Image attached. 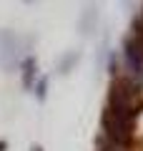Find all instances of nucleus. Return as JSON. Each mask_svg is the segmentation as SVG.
Masks as SVG:
<instances>
[{"instance_id":"obj_3","label":"nucleus","mask_w":143,"mask_h":151,"mask_svg":"<svg viewBox=\"0 0 143 151\" xmlns=\"http://www.w3.org/2000/svg\"><path fill=\"white\" fill-rule=\"evenodd\" d=\"M33 81H35V58L30 55V58L23 63V86L30 88V86H33Z\"/></svg>"},{"instance_id":"obj_7","label":"nucleus","mask_w":143,"mask_h":151,"mask_svg":"<svg viewBox=\"0 0 143 151\" xmlns=\"http://www.w3.org/2000/svg\"><path fill=\"white\" fill-rule=\"evenodd\" d=\"M8 149V144H5V141H0V151H5Z\"/></svg>"},{"instance_id":"obj_6","label":"nucleus","mask_w":143,"mask_h":151,"mask_svg":"<svg viewBox=\"0 0 143 151\" xmlns=\"http://www.w3.org/2000/svg\"><path fill=\"white\" fill-rule=\"evenodd\" d=\"M45 88H48V78H40V81H38V98H45Z\"/></svg>"},{"instance_id":"obj_4","label":"nucleus","mask_w":143,"mask_h":151,"mask_svg":"<svg viewBox=\"0 0 143 151\" xmlns=\"http://www.w3.org/2000/svg\"><path fill=\"white\" fill-rule=\"evenodd\" d=\"M78 58H80L78 53H70V58H68V55H65V58L60 60V73H65V70H68V68H73V65H75V60H78Z\"/></svg>"},{"instance_id":"obj_5","label":"nucleus","mask_w":143,"mask_h":151,"mask_svg":"<svg viewBox=\"0 0 143 151\" xmlns=\"http://www.w3.org/2000/svg\"><path fill=\"white\" fill-rule=\"evenodd\" d=\"M98 151H128V146H118V144H113V141H103Z\"/></svg>"},{"instance_id":"obj_2","label":"nucleus","mask_w":143,"mask_h":151,"mask_svg":"<svg viewBox=\"0 0 143 151\" xmlns=\"http://www.w3.org/2000/svg\"><path fill=\"white\" fill-rule=\"evenodd\" d=\"M103 126H106L108 141H113V144H118V146H128L131 144V136H133L136 119L121 116V113H113V111H106L103 113Z\"/></svg>"},{"instance_id":"obj_1","label":"nucleus","mask_w":143,"mask_h":151,"mask_svg":"<svg viewBox=\"0 0 143 151\" xmlns=\"http://www.w3.org/2000/svg\"><path fill=\"white\" fill-rule=\"evenodd\" d=\"M138 86L128 78H121L111 86V93H108V106L106 111H113V113H121V116H131L136 119L138 116Z\"/></svg>"},{"instance_id":"obj_8","label":"nucleus","mask_w":143,"mask_h":151,"mask_svg":"<svg viewBox=\"0 0 143 151\" xmlns=\"http://www.w3.org/2000/svg\"><path fill=\"white\" fill-rule=\"evenodd\" d=\"M30 151H43V149H40V146H33V149H30Z\"/></svg>"}]
</instances>
